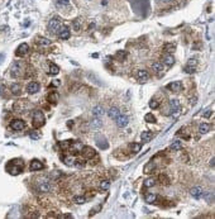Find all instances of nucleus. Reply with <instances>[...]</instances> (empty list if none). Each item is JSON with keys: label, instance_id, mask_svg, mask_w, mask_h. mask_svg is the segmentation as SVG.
<instances>
[{"label": "nucleus", "instance_id": "obj_1", "mask_svg": "<svg viewBox=\"0 0 215 219\" xmlns=\"http://www.w3.org/2000/svg\"><path fill=\"white\" fill-rule=\"evenodd\" d=\"M6 170L12 175H19L23 171V161L19 160V158H15V160L10 161V163L6 166Z\"/></svg>", "mask_w": 215, "mask_h": 219}, {"label": "nucleus", "instance_id": "obj_2", "mask_svg": "<svg viewBox=\"0 0 215 219\" xmlns=\"http://www.w3.org/2000/svg\"><path fill=\"white\" fill-rule=\"evenodd\" d=\"M61 25H62V22H61V19L58 17H54L50 20V23H48V32L52 34H56L58 33Z\"/></svg>", "mask_w": 215, "mask_h": 219}, {"label": "nucleus", "instance_id": "obj_3", "mask_svg": "<svg viewBox=\"0 0 215 219\" xmlns=\"http://www.w3.org/2000/svg\"><path fill=\"white\" fill-rule=\"evenodd\" d=\"M9 72H10V76L14 79H17L22 74V63L20 61H14L10 65V67H9Z\"/></svg>", "mask_w": 215, "mask_h": 219}, {"label": "nucleus", "instance_id": "obj_4", "mask_svg": "<svg viewBox=\"0 0 215 219\" xmlns=\"http://www.w3.org/2000/svg\"><path fill=\"white\" fill-rule=\"evenodd\" d=\"M44 122H46V118H44L43 113L41 110H36L33 114V125L36 128H39V127L44 125Z\"/></svg>", "mask_w": 215, "mask_h": 219}, {"label": "nucleus", "instance_id": "obj_5", "mask_svg": "<svg viewBox=\"0 0 215 219\" xmlns=\"http://www.w3.org/2000/svg\"><path fill=\"white\" fill-rule=\"evenodd\" d=\"M37 189L41 193H50L52 190V186H51V182L47 179H41L37 181Z\"/></svg>", "mask_w": 215, "mask_h": 219}, {"label": "nucleus", "instance_id": "obj_6", "mask_svg": "<svg viewBox=\"0 0 215 219\" xmlns=\"http://www.w3.org/2000/svg\"><path fill=\"white\" fill-rule=\"evenodd\" d=\"M84 144L79 141H70V146H69V151L72 153H81Z\"/></svg>", "mask_w": 215, "mask_h": 219}, {"label": "nucleus", "instance_id": "obj_7", "mask_svg": "<svg viewBox=\"0 0 215 219\" xmlns=\"http://www.w3.org/2000/svg\"><path fill=\"white\" fill-rule=\"evenodd\" d=\"M10 128L15 132H20L25 128V123L22 119H13L10 123Z\"/></svg>", "mask_w": 215, "mask_h": 219}, {"label": "nucleus", "instance_id": "obj_8", "mask_svg": "<svg viewBox=\"0 0 215 219\" xmlns=\"http://www.w3.org/2000/svg\"><path fill=\"white\" fill-rule=\"evenodd\" d=\"M172 93H180L182 90V82L181 81H172L166 86Z\"/></svg>", "mask_w": 215, "mask_h": 219}, {"label": "nucleus", "instance_id": "obj_9", "mask_svg": "<svg viewBox=\"0 0 215 219\" xmlns=\"http://www.w3.org/2000/svg\"><path fill=\"white\" fill-rule=\"evenodd\" d=\"M115 122H117V125L119 127V128H124V127H127L128 123H129V118H128L127 115H124V114H120V115L115 119Z\"/></svg>", "mask_w": 215, "mask_h": 219}, {"label": "nucleus", "instance_id": "obj_10", "mask_svg": "<svg viewBox=\"0 0 215 219\" xmlns=\"http://www.w3.org/2000/svg\"><path fill=\"white\" fill-rule=\"evenodd\" d=\"M58 36H60L61 39H69L70 36H71L69 27H66V25H61V28L58 31Z\"/></svg>", "mask_w": 215, "mask_h": 219}, {"label": "nucleus", "instance_id": "obj_11", "mask_svg": "<svg viewBox=\"0 0 215 219\" xmlns=\"http://www.w3.org/2000/svg\"><path fill=\"white\" fill-rule=\"evenodd\" d=\"M170 108H171V112L173 114H177L180 112V109H181V104H180V101L177 99H171L170 100Z\"/></svg>", "mask_w": 215, "mask_h": 219}, {"label": "nucleus", "instance_id": "obj_12", "mask_svg": "<svg viewBox=\"0 0 215 219\" xmlns=\"http://www.w3.org/2000/svg\"><path fill=\"white\" fill-rule=\"evenodd\" d=\"M39 89H41V85L38 84V82H36V81H32L31 84L27 85V91H28L29 94H36V93H38V91H39Z\"/></svg>", "mask_w": 215, "mask_h": 219}, {"label": "nucleus", "instance_id": "obj_13", "mask_svg": "<svg viewBox=\"0 0 215 219\" xmlns=\"http://www.w3.org/2000/svg\"><path fill=\"white\" fill-rule=\"evenodd\" d=\"M28 51H29V46H28L27 43H22L20 46L17 48V51H15V55L17 56H24V55H27L28 53Z\"/></svg>", "mask_w": 215, "mask_h": 219}, {"label": "nucleus", "instance_id": "obj_14", "mask_svg": "<svg viewBox=\"0 0 215 219\" xmlns=\"http://www.w3.org/2000/svg\"><path fill=\"white\" fill-rule=\"evenodd\" d=\"M43 163L41 162V161H38V160H33V161H31V165H29V170L31 171H41L43 169Z\"/></svg>", "mask_w": 215, "mask_h": 219}, {"label": "nucleus", "instance_id": "obj_15", "mask_svg": "<svg viewBox=\"0 0 215 219\" xmlns=\"http://www.w3.org/2000/svg\"><path fill=\"white\" fill-rule=\"evenodd\" d=\"M137 79H138V81H140V82H146L149 79V74L146 70H139V71L137 72Z\"/></svg>", "mask_w": 215, "mask_h": 219}, {"label": "nucleus", "instance_id": "obj_16", "mask_svg": "<svg viewBox=\"0 0 215 219\" xmlns=\"http://www.w3.org/2000/svg\"><path fill=\"white\" fill-rule=\"evenodd\" d=\"M203 194H204L203 188H200V186H195V188L191 189V196L194 199H200L203 196Z\"/></svg>", "mask_w": 215, "mask_h": 219}, {"label": "nucleus", "instance_id": "obj_17", "mask_svg": "<svg viewBox=\"0 0 215 219\" xmlns=\"http://www.w3.org/2000/svg\"><path fill=\"white\" fill-rule=\"evenodd\" d=\"M81 153L84 155V157L85 158H91V157H95V151L92 150L91 147H84L82 148V151H81Z\"/></svg>", "mask_w": 215, "mask_h": 219}, {"label": "nucleus", "instance_id": "obj_18", "mask_svg": "<svg viewBox=\"0 0 215 219\" xmlns=\"http://www.w3.org/2000/svg\"><path fill=\"white\" fill-rule=\"evenodd\" d=\"M120 110L118 109V108H110V109H109V112H108V115H109V118H111L113 120H115L118 118V117L120 115Z\"/></svg>", "mask_w": 215, "mask_h": 219}, {"label": "nucleus", "instance_id": "obj_19", "mask_svg": "<svg viewBox=\"0 0 215 219\" xmlns=\"http://www.w3.org/2000/svg\"><path fill=\"white\" fill-rule=\"evenodd\" d=\"M157 199H158V196H157L156 194H153V193H149V194L144 195V200H146V203H148V204H153V203H156Z\"/></svg>", "mask_w": 215, "mask_h": 219}, {"label": "nucleus", "instance_id": "obj_20", "mask_svg": "<svg viewBox=\"0 0 215 219\" xmlns=\"http://www.w3.org/2000/svg\"><path fill=\"white\" fill-rule=\"evenodd\" d=\"M104 114H105V112H104V109H102L100 105L95 106L94 109H92V117H96V118H101Z\"/></svg>", "mask_w": 215, "mask_h": 219}, {"label": "nucleus", "instance_id": "obj_21", "mask_svg": "<svg viewBox=\"0 0 215 219\" xmlns=\"http://www.w3.org/2000/svg\"><path fill=\"white\" fill-rule=\"evenodd\" d=\"M62 161L67 165V166H73L76 160H75V157H73V156H71V155H66V156L62 157Z\"/></svg>", "mask_w": 215, "mask_h": 219}, {"label": "nucleus", "instance_id": "obj_22", "mask_svg": "<svg viewBox=\"0 0 215 219\" xmlns=\"http://www.w3.org/2000/svg\"><path fill=\"white\" fill-rule=\"evenodd\" d=\"M152 70L156 72V74L161 75L162 71H163V65H162L161 62H153L152 63Z\"/></svg>", "mask_w": 215, "mask_h": 219}, {"label": "nucleus", "instance_id": "obj_23", "mask_svg": "<svg viewBox=\"0 0 215 219\" xmlns=\"http://www.w3.org/2000/svg\"><path fill=\"white\" fill-rule=\"evenodd\" d=\"M140 139H142V142H144V143H147V142H149L151 139H152V132H142V134H140Z\"/></svg>", "mask_w": 215, "mask_h": 219}, {"label": "nucleus", "instance_id": "obj_24", "mask_svg": "<svg viewBox=\"0 0 215 219\" xmlns=\"http://www.w3.org/2000/svg\"><path fill=\"white\" fill-rule=\"evenodd\" d=\"M155 169H156V163L153 162V161H151V162H148L146 166H144L143 171H144V174H151Z\"/></svg>", "mask_w": 215, "mask_h": 219}, {"label": "nucleus", "instance_id": "obj_25", "mask_svg": "<svg viewBox=\"0 0 215 219\" xmlns=\"http://www.w3.org/2000/svg\"><path fill=\"white\" fill-rule=\"evenodd\" d=\"M171 150L172 151H181L182 150V142L178 141V139L173 141L172 144H171Z\"/></svg>", "mask_w": 215, "mask_h": 219}, {"label": "nucleus", "instance_id": "obj_26", "mask_svg": "<svg viewBox=\"0 0 215 219\" xmlns=\"http://www.w3.org/2000/svg\"><path fill=\"white\" fill-rule=\"evenodd\" d=\"M10 91H12L13 95H20V93H22L20 85H19V84H13L12 87H10Z\"/></svg>", "mask_w": 215, "mask_h": 219}, {"label": "nucleus", "instance_id": "obj_27", "mask_svg": "<svg viewBox=\"0 0 215 219\" xmlns=\"http://www.w3.org/2000/svg\"><path fill=\"white\" fill-rule=\"evenodd\" d=\"M91 127L94 129H98L101 127V118H96V117H94L91 120Z\"/></svg>", "mask_w": 215, "mask_h": 219}, {"label": "nucleus", "instance_id": "obj_28", "mask_svg": "<svg viewBox=\"0 0 215 219\" xmlns=\"http://www.w3.org/2000/svg\"><path fill=\"white\" fill-rule=\"evenodd\" d=\"M163 62H165L166 65L171 66V65L175 63V58H173L172 55H166V56H163Z\"/></svg>", "mask_w": 215, "mask_h": 219}, {"label": "nucleus", "instance_id": "obj_29", "mask_svg": "<svg viewBox=\"0 0 215 219\" xmlns=\"http://www.w3.org/2000/svg\"><path fill=\"white\" fill-rule=\"evenodd\" d=\"M156 185V179H153V177H149V179H147L146 181H144L143 186L144 188H152V186Z\"/></svg>", "mask_w": 215, "mask_h": 219}, {"label": "nucleus", "instance_id": "obj_30", "mask_svg": "<svg viewBox=\"0 0 215 219\" xmlns=\"http://www.w3.org/2000/svg\"><path fill=\"white\" fill-rule=\"evenodd\" d=\"M209 124H206V123H201L200 125H199V132L201 133V134H205V133L209 132Z\"/></svg>", "mask_w": 215, "mask_h": 219}, {"label": "nucleus", "instance_id": "obj_31", "mask_svg": "<svg viewBox=\"0 0 215 219\" xmlns=\"http://www.w3.org/2000/svg\"><path fill=\"white\" fill-rule=\"evenodd\" d=\"M144 120H146L147 123H156V122H157L156 117L153 115L152 113H148V114H146V115H144Z\"/></svg>", "mask_w": 215, "mask_h": 219}, {"label": "nucleus", "instance_id": "obj_32", "mask_svg": "<svg viewBox=\"0 0 215 219\" xmlns=\"http://www.w3.org/2000/svg\"><path fill=\"white\" fill-rule=\"evenodd\" d=\"M163 48H165V51L167 53H173L175 52V49H176V46L175 44H172V43H166Z\"/></svg>", "mask_w": 215, "mask_h": 219}, {"label": "nucleus", "instance_id": "obj_33", "mask_svg": "<svg viewBox=\"0 0 215 219\" xmlns=\"http://www.w3.org/2000/svg\"><path fill=\"white\" fill-rule=\"evenodd\" d=\"M48 101H50V103L52 101L53 104H56L57 101H58V94L54 93V91H53V93H51L50 95H48Z\"/></svg>", "mask_w": 215, "mask_h": 219}, {"label": "nucleus", "instance_id": "obj_34", "mask_svg": "<svg viewBox=\"0 0 215 219\" xmlns=\"http://www.w3.org/2000/svg\"><path fill=\"white\" fill-rule=\"evenodd\" d=\"M60 72V67L57 65H54V63H51L50 65V74L51 75H57Z\"/></svg>", "mask_w": 215, "mask_h": 219}, {"label": "nucleus", "instance_id": "obj_35", "mask_svg": "<svg viewBox=\"0 0 215 219\" xmlns=\"http://www.w3.org/2000/svg\"><path fill=\"white\" fill-rule=\"evenodd\" d=\"M38 44L39 46H50L51 44V41L48 39V38H44V37H41V38H38Z\"/></svg>", "mask_w": 215, "mask_h": 219}, {"label": "nucleus", "instance_id": "obj_36", "mask_svg": "<svg viewBox=\"0 0 215 219\" xmlns=\"http://www.w3.org/2000/svg\"><path fill=\"white\" fill-rule=\"evenodd\" d=\"M73 201H75L76 204H85V203H86V198H85V196H82V195H77V196H75V198H73Z\"/></svg>", "mask_w": 215, "mask_h": 219}, {"label": "nucleus", "instance_id": "obj_37", "mask_svg": "<svg viewBox=\"0 0 215 219\" xmlns=\"http://www.w3.org/2000/svg\"><path fill=\"white\" fill-rule=\"evenodd\" d=\"M109 188H110V181H109V180H102L100 182V189L101 190H108Z\"/></svg>", "mask_w": 215, "mask_h": 219}, {"label": "nucleus", "instance_id": "obj_38", "mask_svg": "<svg viewBox=\"0 0 215 219\" xmlns=\"http://www.w3.org/2000/svg\"><path fill=\"white\" fill-rule=\"evenodd\" d=\"M140 148H142V144H140V143H132V144H130L132 152H139Z\"/></svg>", "mask_w": 215, "mask_h": 219}, {"label": "nucleus", "instance_id": "obj_39", "mask_svg": "<svg viewBox=\"0 0 215 219\" xmlns=\"http://www.w3.org/2000/svg\"><path fill=\"white\" fill-rule=\"evenodd\" d=\"M205 196V199H206L208 203H214V194L213 193H205V194H203Z\"/></svg>", "mask_w": 215, "mask_h": 219}, {"label": "nucleus", "instance_id": "obj_40", "mask_svg": "<svg viewBox=\"0 0 215 219\" xmlns=\"http://www.w3.org/2000/svg\"><path fill=\"white\" fill-rule=\"evenodd\" d=\"M73 29H75L76 32H79L80 29H81V20H79V19H76V20H73Z\"/></svg>", "mask_w": 215, "mask_h": 219}, {"label": "nucleus", "instance_id": "obj_41", "mask_svg": "<svg viewBox=\"0 0 215 219\" xmlns=\"http://www.w3.org/2000/svg\"><path fill=\"white\" fill-rule=\"evenodd\" d=\"M184 70H185V72H187V74H194V72L196 71V67H192V66L186 65Z\"/></svg>", "mask_w": 215, "mask_h": 219}, {"label": "nucleus", "instance_id": "obj_42", "mask_svg": "<svg viewBox=\"0 0 215 219\" xmlns=\"http://www.w3.org/2000/svg\"><path fill=\"white\" fill-rule=\"evenodd\" d=\"M31 138H33V139H38V138H41V133L39 132H37V131H33V132H31Z\"/></svg>", "mask_w": 215, "mask_h": 219}, {"label": "nucleus", "instance_id": "obj_43", "mask_svg": "<svg viewBox=\"0 0 215 219\" xmlns=\"http://www.w3.org/2000/svg\"><path fill=\"white\" fill-rule=\"evenodd\" d=\"M187 65H189V66H192V67H196L197 60L195 58V57H194V58H190V60H189V62H187Z\"/></svg>", "mask_w": 215, "mask_h": 219}, {"label": "nucleus", "instance_id": "obj_44", "mask_svg": "<svg viewBox=\"0 0 215 219\" xmlns=\"http://www.w3.org/2000/svg\"><path fill=\"white\" fill-rule=\"evenodd\" d=\"M158 105H159V104H158V101H157V100H151L149 101V106L152 108V109H157Z\"/></svg>", "mask_w": 215, "mask_h": 219}, {"label": "nucleus", "instance_id": "obj_45", "mask_svg": "<svg viewBox=\"0 0 215 219\" xmlns=\"http://www.w3.org/2000/svg\"><path fill=\"white\" fill-rule=\"evenodd\" d=\"M100 209H101V205H98V207L94 208L92 210H90V217H91V215H94V214H96V212H99Z\"/></svg>", "mask_w": 215, "mask_h": 219}, {"label": "nucleus", "instance_id": "obj_46", "mask_svg": "<svg viewBox=\"0 0 215 219\" xmlns=\"http://www.w3.org/2000/svg\"><path fill=\"white\" fill-rule=\"evenodd\" d=\"M211 113H213V112H211L210 109H209V110H206V113H204V118H209V117L211 115Z\"/></svg>", "mask_w": 215, "mask_h": 219}, {"label": "nucleus", "instance_id": "obj_47", "mask_svg": "<svg viewBox=\"0 0 215 219\" xmlns=\"http://www.w3.org/2000/svg\"><path fill=\"white\" fill-rule=\"evenodd\" d=\"M58 3L61 5H67L69 4V0H58Z\"/></svg>", "mask_w": 215, "mask_h": 219}, {"label": "nucleus", "instance_id": "obj_48", "mask_svg": "<svg viewBox=\"0 0 215 219\" xmlns=\"http://www.w3.org/2000/svg\"><path fill=\"white\" fill-rule=\"evenodd\" d=\"M4 60H5V55L4 53H0V63H3Z\"/></svg>", "mask_w": 215, "mask_h": 219}, {"label": "nucleus", "instance_id": "obj_49", "mask_svg": "<svg viewBox=\"0 0 215 219\" xmlns=\"http://www.w3.org/2000/svg\"><path fill=\"white\" fill-rule=\"evenodd\" d=\"M52 85H53V86H58V85H60V80H54L52 82Z\"/></svg>", "mask_w": 215, "mask_h": 219}, {"label": "nucleus", "instance_id": "obj_50", "mask_svg": "<svg viewBox=\"0 0 215 219\" xmlns=\"http://www.w3.org/2000/svg\"><path fill=\"white\" fill-rule=\"evenodd\" d=\"M214 165H215V157L213 156V158L210 160V166H213V167H214Z\"/></svg>", "mask_w": 215, "mask_h": 219}, {"label": "nucleus", "instance_id": "obj_51", "mask_svg": "<svg viewBox=\"0 0 215 219\" xmlns=\"http://www.w3.org/2000/svg\"><path fill=\"white\" fill-rule=\"evenodd\" d=\"M61 218H72L71 214H65V215H61Z\"/></svg>", "mask_w": 215, "mask_h": 219}, {"label": "nucleus", "instance_id": "obj_52", "mask_svg": "<svg viewBox=\"0 0 215 219\" xmlns=\"http://www.w3.org/2000/svg\"><path fill=\"white\" fill-rule=\"evenodd\" d=\"M3 91H4V86L0 85V95H3Z\"/></svg>", "mask_w": 215, "mask_h": 219}, {"label": "nucleus", "instance_id": "obj_53", "mask_svg": "<svg viewBox=\"0 0 215 219\" xmlns=\"http://www.w3.org/2000/svg\"><path fill=\"white\" fill-rule=\"evenodd\" d=\"M162 1H165V3H170V1H172V0H162Z\"/></svg>", "mask_w": 215, "mask_h": 219}]
</instances>
